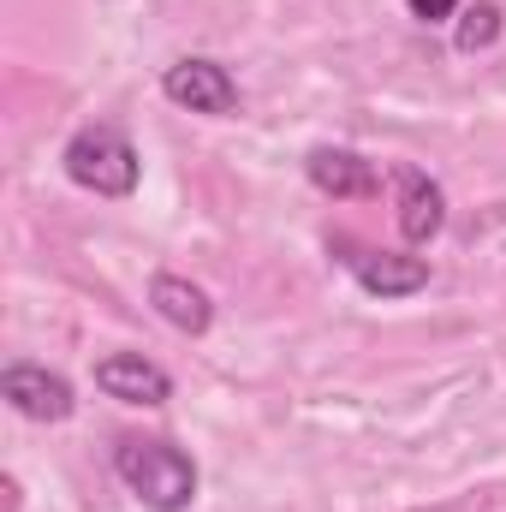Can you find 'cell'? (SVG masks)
<instances>
[{
    "mask_svg": "<svg viewBox=\"0 0 506 512\" xmlns=\"http://www.w3.org/2000/svg\"><path fill=\"white\" fill-rule=\"evenodd\" d=\"M66 173H72V185H84L96 197H131L137 191V149L126 131L84 126L66 143Z\"/></svg>",
    "mask_w": 506,
    "mask_h": 512,
    "instance_id": "obj_2",
    "label": "cell"
},
{
    "mask_svg": "<svg viewBox=\"0 0 506 512\" xmlns=\"http://www.w3.org/2000/svg\"><path fill=\"white\" fill-rule=\"evenodd\" d=\"M405 6H411V18H429V24H435V18H447L459 0H405Z\"/></svg>",
    "mask_w": 506,
    "mask_h": 512,
    "instance_id": "obj_11",
    "label": "cell"
},
{
    "mask_svg": "<svg viewBox=\"0 0 506 512\" xmlns=\"http://www.w3.org/2000/svg\"><path fill=\"white\" fill-rule=\"evenodd\" d=\"M0 399L30 423H66L72 417V387L48 370H36V364H12L0 376Z\"/></svg>",
    "mask_w": 506,
    "mask_h": 512,
    "instance_id": "obj_4",
    "label": "cell"
},
{
    "mask_svg": "<svg viewBox=\"0 0 506 512\" xmlns=\"http://www.w3.org/2000/svg\"><path fill=\"white\" fill-rule=\"evenodd\" d=\"M310 185L316 191H328V197H376V167L364 161V155H352V149H316L310 161Z\"/></svg>",
    "mask_w": 506,
    "mask_h": 512,
    "instance_id": "obj_9",
    "label": "cell"
},
{
    "mask_svg": "<svg viewBox=\"0 0 506 512\" xmlns=\"http://www.w3.org/2000/svg\"><path fill=\"white\" fill-rule=\"evenodd\" d=\"M495 36H501V6H489V0H483V6H471V12H465V24H459V48H465V54H477V48H489Z\"/></svg>",
    "mask_w": 506,
    "mask_h": 512,
    "instance_id": "obj_10",
    "label": "cell"
},
{
    "mask_svg": "<svg viewBox=\"0 0 506 512\" xmlns=\"http://www.w3.org/2000/svg\"><path fill=\"white\" fill-rule=\"evenodd\" d=\"M120 477H126V489L143 501L149 512H185L197 501V465L173 447V441H143V435H131L120 441Z\"/></svg>",
    "mask_w": 506,
    "mask_h": 512,
    "instance_id": "obj_1",
    "label": "cell"
},
{
    "mask_svg": "<svg viewBox=\"0 0 506 512\" xmlns=\"http://www.w3.org/2000/svg\"><path fill=\"white\" fill-rule=\"evenodd\" d=\"M149 304H155V316H161L167 328H179V334H203V328L215 322L209 292H203V286H191V280H179V274H155Z\"/></svg>",
    "mask_w": 506,
    "mask_h": 512,
    "instance_id": "obj_8",
    "label": "cell"
},
{
    "mask_svg": "<svg viewBox=\"0 0 506 512\" xmlns=\"http://www.w3.org/2000/svg\"><path fill=\"white\" fill-rule=\"evenodd\" d=\"M161 90H167V102H179L191 114H233L239 108V84L215 60H179V66H167Z\"/></svg>",
    "mask_w": 506,
    "mask_h": 512,
    "instance_id": "obj_3",
    "label": "cell"
},
{
    "mask_svg": "<svg viewBox=\"0 0 506 512\" xmlns=\"http://www.w3.org/2000/svg\"><path fill=\"white\" fill-rule=\"evenodd\" d=\"M346 262H352L358 286L376 292V298H405V292L429 286V262H423V256H393V251H358V245H346Z\"/></svg>",
    "mask_w": 506,
    "mask_h": 512,
    "instance_id": "obj_7",
    "label": "cell"
},
{
    "mask_svg": "<svg viewBox=\"0 0 506 512\" xmlns=\"http://www.w3.org/2000/svg\"><path fill=\"white\" fill-rule=\"evenodd\" d=\"M96 387L108 393V399H126V405H167V370L161 364H149L143 352H114V358H102L96 364Z\"/></svg>",
    "mask_w": 506,
    "mask_h": 512,
    "instance_id": "obj_5",
    "label": "cell"
},
{
    "mask_svg": "<svg viewBox=\"0 0 506 512\" xmlns=\"http://www.w3.org/2000/svg\"><path fill=\"white\" fill-rule=\"evenodd\" d=\"M393 185H399V233H405V245H429L441 233V221H447L441 185L429 173H417V167H399Z\"/></svg>",
    "mask_w": 506,
    "mask_h": 512,
    "instance_id": "obj_6",
    "label": "cell"
}]
</instances>
